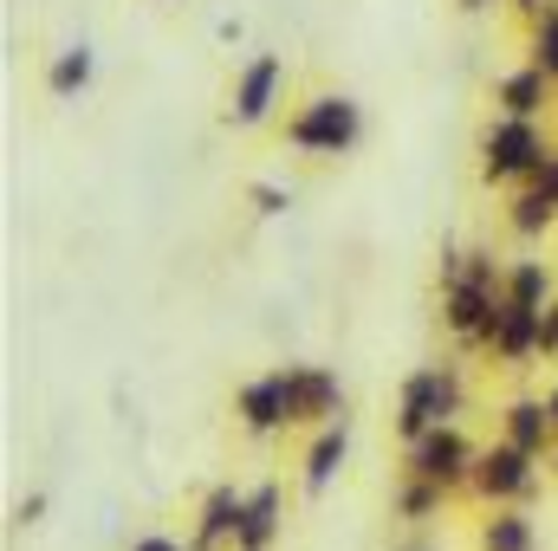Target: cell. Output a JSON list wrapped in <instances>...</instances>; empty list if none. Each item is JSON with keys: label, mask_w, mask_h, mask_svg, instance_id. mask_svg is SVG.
Masks as SVG:
<instances>
[{"label": "cell", "mask_w": 558, "mask_h": 551, "mask_svg": "<svg viewBox=\"0 0 558 551\" xmlns=\"http://www.w3.org/2000/svg\"><path fill=\"white\" fill-rule=\"evenodd\" d=\"M526 546H533L526 519H494V526H487V551H526Z\"/></svg>", "instance_id": "19"}, {"label": "cell", "mask_w": 558, "mask_h": 551, "mask_svg": "<svg viewBox=\"0 0 558 551\" xmlns=\"http://www.w3.org/2000/svg\"><path fill=\"white\" fill-rule=\"evenodd\" d=\"M553 215H558V201L546 195V188H533V195H520V201H513V228H520V234H539Z\"/></svg>", "instance_id": "16"}, {"label": "cell", "mask_w": 558, "mask_h": 551, "mask_svg": "<svg viewBox=\"0 0 558 551\" xmlns=\"http://www.w3.org/2000/svg\"><path fill=\"white\" fill-rule=\"evenodd\" d=\"M468 7H487V0H468Z\"/></svg>", "instance_id": "24"}, {"label": "cell", "mask_w": 558, "mask_h": 551, "mask_svg": "<svg viewBox=\"0 0 558 551\" xmlns=\"http://www.w3.org/2000/svg\"><path fill=\"white\" fill-rule=\"evenodd\" d=\"M279 78H286V59H274V52H260V59L241 72V85H234V118H241V124H260V118L274 111Z\"/></svg>", "instance_id": "4"}, {"label": "cell", "mask_w": 558, "mask_h": 551, "mask_svg": "<svg viewBox=\"0 0 558 551\" xmlns=\"http://www.w3.org/2000/svg\"><path fill=\"white\" fill-rule=\"evenodd\" d=\"M546 415H553V428H558V383H553V396H546Z\"/></svg>", "instance_id": "23"}, {"label": "cell", "mask_w": 558, "mask_h": 551, "mask_svg": "<svg viewBox=\"0 0 558 551\" xmlns=\"http://www.w3.org/2000/svg\"><path fill=\"white\" fill-rule=\"evenodd\" d=\"M539 325H546V311H533V305H513V298H507L487 338H494V351H500V357H526V351L539 344Z\"/></svg>", "instance_id": "5"}, {"label": "cell", "mask_w": 558, "mask_h": 551, "mask_svg": "<svg viewBox=\"0 0 558 551\" xmlns=\"http://www.w3.org/2000/svg\"><path fill=\"white\" fill-rule=\"evenodd\" d=\"M546 428H553L546 403H513V409H507V441H513V448H526V454H539V448H546Z\"/></svg>", "instance_id": "13"}, {"label": "cell", "mask_w": 558, "mask_h": 551, "mask_svg": "<svg viewBox=\"0 0 558 551\" xmlns=\"http://www.w3.org/2000/svg\"><path fill=\"white\" fill-rule=\"evenodd\" d=\"M286 403H292V421H318L338 403V383L325 370H286Z\"/></svg>", "instance_id": "7"}, {"label": "cell", "mask_w": 558, "mask_h": 551, "mask_svg": "<svg viewBox=\"0 0 558 551\" xmlns=\"http://www.w3.org/2000/svg\"><path fill=\"white\" fill-rule=\"evenodd\" d=\"M274 519H279V493H274V487H260V493L247 500V519H241L234 546H241V551H260L267 539H274Z\"/></svg>", "instance_id": "10"}, {"label": "cell", "mask_w": 558, "mask_h": 551, "mask_svg": "<svg viewBox=\"0 0 558 551\" xmlns=\"http://www.w3.org/2000/svg\"><path fill=\"white\" fill-rule=\"evenodd\" d=\"M500 105H507V118H526L533 124V111L546 105V72L533 65V72H513L507 85H500Z\"/></svg>", "instance_id": "11"}, {"label": "cell", "mask_w": 558, "mask_h": 551, "mask_svg": "<svg viewBox=\"0 0 558 551\" xmlns=\"http://www.w3.org/2000/svg\"><path fill=\"white\" fill-rule=\"evenodd\" d=\"M241 519H247V500H241L234 487H221V493H208V506H202V539H228V532H241Z\"/></svg>", "instance_id": "12"}, {"label": "cell", "mask_w": 558, "mask_h": 551, "mask_svg": "<svg viewBox=\"0 0 558 551\" xmlns=\"http://www.w3.org/2000/svg\"><path fill=\"white\" fill-rule=\"evenodd\" d=\"M454 409V383L441 370H422L416 383L403 390V434H422V428H441V415Z\"/></svg>", "instance_id": "3"}, {"label": "cell", "mask_w": 558, "mask_h": 551, "mask_svg": "<svg viewBox=\"0 0 558 551\" xmlns=\"http://www.w3.org/2000/svg\"><path fill=\"white\" fill-rule=\"evenodd\" d=\"M241 415H247V428H279V421H292V403H286V370H274L267 383H247L241 390Z\"/></svg>", "instance_id": "8"}, {"label": "cell", "mask_w": 558, "mask_h": 551, "mask_svg": "<svg viewBox=\"0 0 558 551\" xmlns=\"http://www.w3.org/2000/svg\"><path fill=\"white\" fill-rule=\"evenodd\" d=\"M85 78H92V46H65V52L52 59V78H46V85H52L59 98H72V91H85Z\"/></svg>", "instance_id": "14"}, {"label": "cell", "mask_w": 558, "mask_h": 551, "mask_svg": "<svg viewBox=\"0 0 558 551\" xmlns=\"http://www.w3.org/2000/svg\"><path fill=\"white\" fill-rule=\"evenodd\" d=\"M286 137L299 143V149L338 156V149H351V137H357V105H351V98H312V105L292 118Z\"/></svg>", "instance_id": "1"}, {"label": "cell", "mask_w": 558, "mask_h": 551, "mask_svg": "<svg viewBox=\"0 0 558 551\" xmlns=\"http://www.w3.org/2000/svg\"><path fill=\"white\" fill-rule=\"evenodd\" d=\"M338 461H344V428H325V434H318V448H312V461H305V487L318 493V487L338 474Z\"/></svg>", "instance_id": "15"}, {"label": "cell", "mask_w": 558, "mask_h": 551, "mask_svg": "<svg viewBox=\"0 0 558 551\" xmlns=\"http://www.w3.org/2000/svg\"><path fill=\"white\" fill-rule=\"evenodd\" d=\"M539 188L558 201V156H546V169H539Z\"/></svg>", "instance_id": "21"}, {"label": "cell", "mask_w": 558, "mask_h": 551, "mask_svg": "<svg viewBox=\"0 0 558 551\" xmlns=\"http://www.w3.org/2000/svg\"><path fill=\"white\" fill-rule=\"evenodd\" d=\"M533 65H539L546 78H558V13H546V20L533 26Z\"/></svg>", "instance_id": "17"}, {"label": "cell", "mask_w": 558, "mask_h": 551, "mask_svg": "<svg viewBox=\"0 0 558 551\" xmlns=\"http://www.w3.org/2000/svg\"><path fill=\"white\" fill-rule=\"evenodd\" d=\"M461 461H468V441H461L454 428L422 434V448H416V474H422V480H454V474H461Z\"/></svg>", "instance_id": "9"}, {"label": "cell", "mask_w": 558, "mask_h": 551, "mask_svg": "<svg viewBox=\"0 0 558 551\" xmlns=\"http://www.w3.org/2000/svg\"><path fill=\"white\" fill-rule=\"evenodd\" d=\"M526 169H546V143L526 118H500L487 131V175H526Z\"/></svg>", "instance_id": "2"}, {"label": "cell", "mask_w": 558, "mask_h": 551, "mask_svg": "<svg viewBox=\"0 0 558 551\" xmlns=\"http://www.w3.org/2000/svg\"><path fill=\"white\" fill-rule=\"evenodd\" d=\"M481 487H487V493H526V487H533V454L513 448V441H500V448L481 461Z\"/></svg>", "instance_id": "6"}, {"label": "cell", "mask_w": 558, "mask_h": 551, "mask_svg": "<svg viewBox=\"0 0 558 551\" xmlns=\"http://www.w3.org/2000/svg\"><path fill=\"white\" fill-rule=\"evenodd\" d=\"M254 201H260V215H279V208H286V195H279L274 182H260V188H254Z\"/></svg>", "instance_id": "20"}, {"label": "cell", "mask_w": 558, "mask_h": 551, "mask_svg": "<svg viewBox=\"0 0 558 551\" xmlns=\"http://www.w3.org/2000/svg\"><path fill=\"white\" fill-rule=\"evenodd\" d=\"M131 551H182V546H175V539H137Z\"/></svg>", "instance_id": "22"}, {"label": "cell", "mask_w": 558, "mask_h": 551, "mask_svg": "<svg viewBox=\"0 0 558 551\" xmlns=\"http://www.w3.org/2000/svg\"><path fill=\"white\" fill-rule=\"evenodd\" d=\"M507 298L539 311V298H546V267H533V260H526V267H513V292H507Z\"/></svg>", "instance_id": "18"}]
</instances>
